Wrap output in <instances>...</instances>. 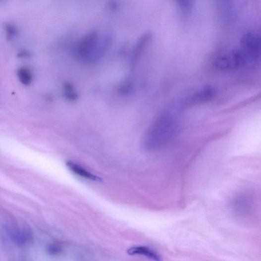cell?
Wrapping results in <instances>:
<instances>
[{
    "mask_svg": "<svg viewBox=\"0 0 261 261\" xmlns=\"http://www.w3.org/2000/svg\"><path fill=\"white\" fill-rule=\"evenodd\" d=\"M6 230L10 239L18 246H28L33 241V232L27 224L11 223L6 225Z\"/></svg>",
    "mask_w": 261,
    "mask_h": 261,
    "instance_id": "5",
    "label": "cell"
},
{
    "mask_svg": "<svg viewBox=\"0 0 261 261\" xmlns=\"http://www.w3.org/2000/svg\"><path fill=\"white\" fill-rule=\"evenodd\" d=\"M31 56L32 54L30 52L27 50H22L17 54V56L21 58H29Z\"/></svg>",
    "mask_w": 261,
    "mask_h": 261,
    "instance_id": "15",
    "label": "cell"
},
{
    "mask_svg": "<svg viewBox=\"0 0 261 261\" xmlns=\"http://www.w3.org/2000/svg\"><path fill=\"white\" fill-rule=\"evenodd\" d=\"M6 36L8 41H11L19 36L20 31L17 27L11 23H7L4 25Z\"/></svg>",
    "mask_w": 261,
    "mask_h": 261,
    "instance_id": "12",
    "label": "cell"
},
{
    "mask_svg": "<svg viewBox=\"0 0 261 261\" xmlns=\"http://www.w3.org/2000/svg\"><path fill=\"white\" fill-rule=\"evenodd\" d=\"M181 10L184 13H188L194 7L195 0H175Z\"/></svg>",
    "mask_w": 261,
    "mask_h": 261,
    "instance_id": "13",
    "label": "cell"
},
{
    "mask_svg": "<svg viewBox=\"0 0 261 261\" xmlns=\"http://www.w3.org/2000/svg\"><path fill=\"white\" fill-rule=\"evenodd\" d=\"M63 94L64 97L68 100L74 101L78 98V94L73 85L66 83L63 86Z\"/></svg>",
    "mask_w": 261,
    "mask_h": 261,
    "instance_id": "11",
    "label": "cell"
},
{
    "mask_svg": "<svg viewBox=\"0 0 261 261\" xmlns=\"http://www.w3.org/2000/svg\"><path fill=\"white\" fill-rule=\"evenodd\" d=\"M0 1H1V0H0Z\"/></svg>",
    "mask_w": 261,
    "mask_h": 261,
    "instance_id": "16",
    "label": "cell"
},
{
    "mask_svg": "<svg viewBox=\"0 0 261 261\" xmlns=\"http://www.w3.org/2000/svg\"><path fill=\"white\" fill-rule=\"evenodd\" d=\"M66 165L69 170L78 176L95 182H102L103 181L102 178L75 163L67 161Z\"/></svg>",
    "mask_w": 261,
    "mask_h": 261,
    "instance_id": "8",
    "label": "cell"
},
{
    "mask_svg": "<svg viewBox=\"0 0 261 261\" xmlns=\"http://www.w3.org/2000/svg\"><path fill=\"white\" fill-rule=\"evenodd\" d=\"M239 48L253 62H256L260 58L261 53V40L259 35L254 31H249L243 34Z\"/></svg>",
    "mask_w": 261,
    "mask_h": 261,
    "instance_id": "4",
    "label": "cell"
},
{
    "mask_svg": "<svg viewBox=\"0 0 261 261\" xmlns=\"http://www.w3.org/2000/svg\"><path fill=\"white\" fill-rule=\"evenodd\" d=\"M109 42L108 37L102 38L97 31H92L85 35L78 43L76 56L84 62H95L105 53Z\"/></svg>",
    "mask_w": 261,
    "mask_h": 261,
    "instance_id": "2",
    "label": "cell"
},
{
    "mask_svg": "<svg viewBox=\"0 0 261 261\" xmlns=\"http://www.w3.org/2000/svg\"><path fill=\"white\" fill-rule=\"evenodd\" d=\"M215 93L213 89L207 87L185 100L183 104L184 108L193 107L211 100L215 96Z\"/></svg>",
    "mask_w": 261,
    "mask_h": 261,
    "instance_id": "7",
    "label": "cell"
},
{
    "mask_svg": "<svg viewBox=\"0 0 261 261\" xmlns=\"http://www.w3.org/2000/svg\"><path fill=\"white\" fill-rule=\"evenodd\" d=\"M127 254L130 256L142 255L156 261L161 260L159 255L146 247H134L127 251Z\"/></svg>",
    "mask_w": 261,
    "mask_h": 261,
    "instance_id": "9",
    "label": "cell"
},
{
    "mask_svg": "<svg viewBox=\"0 0 261 261\" xmlns=\"http://www.w3.org/2000/svg\"><path fill=\"white\" fill-rule=\"evenodd\" d=\"M61 247L56 243H52L47 248V252L50 255H56L62 252Z\"/></svg>",
    "mask_w": 261,
    "mask_h": 261,
    "instance_id": "14",
    "label": "cell"
},
{
    "mask_svg": "<svg viewBox=\"0 0 261 261\" xmlns=\"http://www.w3.org/2000/svg\"><path fill=\"white\" fill-rule=\"evenodd\" d=\"M253 64L239 47L218 56L214 64L218 70L229 72Z\"/></svg>",
    "mask_w": 261,
    "mask_h": 261,
    "instance_id": "3",
    "label": "cell"
},
{
    "mask_svg": "<svg viewBox=\"0 0 261 261\" xmlns=\"http://www.w3.org/2000/svg\"><path fill=\"white\" fill-rule=\"evenodd\" d=\"M17 74L20 82L24 85H30L33 81L32 73L28 67H20L17 70Z\"/></svg>",
    "mask_w": 261,
    "mask_h": 261,
    "instance_id": "10",
    "label": "cell"
},
{
    "mask_svg": "<svg viewBox=\"0 0 261 261\" xmlns=\"http://www.w3.org/2000/svg\"><path fill=\"white\" fill-rule=\"evenodd\" d=\"M178 130L175 118L169 113H163L157 117L147 130L143 137V145L150 151L159 150L175 137Z\"/></svg>",
    "mask_w": 261,
    "mask_h": 261,
    "instance_id": "1",
    "label": "cell"
},
{
    "mask_svg": "<svg viewBox=\"0 0 261 261\" xmlns=\"http://www.w3.org/2000/svg\"><path fill=\"white\" fill-rule=\"evenodd\" d=\"M153 36L150 32L145 33L136 42L131 55V65H136L150 45Z\"/></svg>",
    "mask_w": 261,
    "mask_h": 261,
    "instance_id": "6",
    "label": "cell"
}]
</instances>
